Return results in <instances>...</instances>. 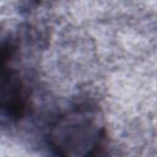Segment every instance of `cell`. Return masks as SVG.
Masks as SVG:
<instances>
[{"instance_id": "cell-1", "label": "cell", "mask_w": 157, "mask_h": 157, "mask_svg": "<svg viewBox=\"0 0 157 157\" xmlns=\"http://www.w3.org/2000/svg\"><path fill=\"white\" fill-rule=\"evenodd\" d=\"M25 107L22 86L12 72L0 65V109L10 115H20Z\"/></svg>"}]
</instances>
